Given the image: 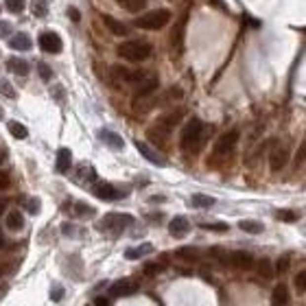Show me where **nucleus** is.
<instances>
[{"mask_svg": "<svg viewBox=\"0 0 306 306\" xmlns=\"http://www.w3.org/2000/svg\"><path fill=\"white\" fill-rule=\"evenodd\" d=\"M295 289H298L300 293H304V291H306V269L295 275Z\"/></svg>", "mask_w": 306, "mask_h": 306, "instance_id": "nucleus-34", "label": "nucleus"}, {"mask_svg": "<svg viewBox=\"0 0 306 306\" xmlns=\"http://www.w3.org/2000/svg\"><path fill=\"white\" fill-rule=\"evenodd\" d=\"M136 149L140 151V155L145 157V160H149L151 164H155V166H164V164H166V160H164V157H162V155H160V153H157V151H153L151 147L147 145V142L138 140V142H136Z\"/></svg>", "mask_w": 306, "mask_h": 306, "instance_id": "nucleus-12", "label": "nucleus"}, {"mask_svg": "<svg viewBox=\"0 0 306 306\" xmlns=\"http://www.w3.org/2000/svg\"><path fill=\"white\" fill-rule=\"evenodd\" d=\"M24 4H27L24 0H4V7H7L11 13H22Z\"/></svg>", "mask_w": 306, "mask_h": 306, "instance_id": "nucleus-32", "label": "nucleus"}, {"mask_svg": "<svg viewBox=\"0 0 306 306\" xmlns=\"http://www.w3.org/2000/svg\"><path fill=\"white\" fill-rule=\"evenodd\" d=\"M7 68L18 76H27L29 75V64L24 59H20V57H9L7 59Z\"/></svg>", "mask_w": 306, "mask_h": 306, "instance_id": "nucleus-19", "label": "nucleus"}, {"mask_svg": "<svg viewBox=\"0 0 306 306\" xmlns=\"http://www.w3.org/2000/svg\"><path fill=\"white\" fill-rule=\"evenodd\" d=\"M9 46L13 50H31V38L27 33H15L11 39H9Z\"/></svg>", "mask_w": 306, "mask_h": 306, "instance_id": "nucleus-21", "label": "nucleus"}, {"mask_svg": "<svg viewBox=\"0 0 306 306\" xmlns=\"http://www.w3.org/2000/svg\"><path fill=\"white\" fill-rule=\"evenodd\" d=\"M31 11L35 18H46L48 13V0H31Z\"/></svg>", "mask_w": 306, "mask_h": 306, "instance_id": "nucleus-28", "label": "nucleus"}, {"mask_svg": "<svg viewBox=\"0 0 306 306\" xmlns=\"http://www.w3.org/2000/svg\"><path fill=\"white\" fill-rule=\"evenodd\" d=\"M7 127H9V134H11L13 138H18V140H24V138L29 136V129L18 120H9Z\"/></svg>", "mask_w": 306, "mask_h": 306, "instance_id": "nucleus-25", "label": "nucleus"}, {"mask_svg": "<svg viewBox=\"0 0 306 306\" xmlns=\"http://www.w3.org/2000/svg\"><path fill=\"white\" fill-rule=\"evenodd\" d=\"M206 134H208V127L199 118H191L182 129V138H180L182 149L184 151H197L199 147L203 145V140H206Z\"/></svg>", "mask_w": 306, "mask_h": 306, "instance_id": "nucleus-1", "label": "nucleus"}, {"mask_svg": "<svg viewBox=\"0 0 306 306\" xmlns=\"http://www.w3.org/2000/svg\"><path fill=\"white\" fill-rule=\"evenodd\" d=\"M2 271H4V269H2V267H0V275H2Z\"/></svg>", "mask_w": 306, "mask_h": 306, "instance_id": "nucleus-53", "label": "nucleus"}, {"mask_svg": "<svg viewBox=\"0 0 306 306\" xmlns=\"http://www.w3.org/2000/svg\"><path fill=\"white\" fill-rule=\"evenodd\" d=\"M287 162H289V149L284 145H280V142H275L271 151H269V168L271 171H282Z\"/></svg>", "mask_w": 306, "mask_h": 306, "instance_id": "nucleus-8", "label": "nucleus"}, {"mask_svg": "<svg viewBox=\"0 0 306 306\" xmlns=\"http://www.w3.org/2000/svg\"><path fill=\"white\" fill-rule=\"evenodd\" d=\"M228 263L232 265V267H236V269H252L254 267V258H252V254H247V252H234V254H230Z\"/></svg>", "mask_w": 306, "mask_h": 306, "instance_id": "nucleus-14", "label": "nucleus"}, {"mask_svg": "<svg viewBox=\"0 0 306 306\" xmlns=\"http://www.w3.org/2000/svg\"><path fill=\"white\" fill-rule=\"evenodd\" d=\"M2 245H4V238H2V234H0V247H2Z\"/></svg>", "mask_w": 306, "mask_h": 306, "instance_id": "nucleus-49", "label": "nucleus"}, {"mask_svg": "<svg viewBox=\"0 0 306 306\" xmlns=\"http://www.w3.org/2000/svg\"><path fill=\"white\" fill-rule=\"evenodd\" d=\"M256 271H258V275H260V278H271L275 269H273L271 260H267V258H260L258 263H256Z\"/></svg>", "mask_w": 306, "mask_h": 306, "instance_id": "nucleus-27", "label": "nucleus"}, {"mask_svg": "<svg viewBox=\"0 0 306 306\" xmlns=\"http://www.w3.org/2000/svg\"><path fill=\"white\" fill-rule=\"evenodd\" d=\"M168 20H171V11L168 9H155V11H149L145 15H138L134 20V24L138 29L145 31H160L162 27H166Z\"/></svg>", "mask_w": 306, "mask_h": 306, "instance_id": "nucleus-3", "label": "nucleus"}, {"mask_svg": "<svg viewBox=\"0 0 306 306\" xmlns=\"http://www.w3.org/2000/svg\"><path fill=\"white\" fill-rule=\"evenodd\" d=\"M0 94H4L7 99H15V90L11 88V83H9L7 79L0 81Z\"/></svg>", "mask_w": 306, "mask_h": 306, "instance_id": "nucleus-33", "label": "nucleus"}, {"mask_svg": "<svg viewBox=\"0 0 306 306\" xmlns=\"http://www.w3.org/2000/svg\"><path fill=\"white\" fill-rule=\"evenodd\" d=\"M136 289H138V284L134 280H118V282H114L110 287V295L112 298H125V295L136 293Z\"/></svg>", "mask_w": 306, "mask_h": 306, "instance_id": "nucleus-11", "label": "nucleus"}, {"mask_svg": "<svg viewBox=\"0 0 306 306\" xmlns=\"http://www.w3.org/2000/svg\"><path fill=\"white\" fill-rule=\"evenodd\" d=\"M289 265H291L289 256H280V258H278V263H275V273H284V271L289 269Z\"/></svg>", "mask_w": 306, "mask_h": 306, "instance_id": "nucleus-35", "label": "nucleus"}, {"mask_svg": "<svg viewBox=\"0 0 306 306\" xmlns=\"http://www.w3.org/2000/svg\"><path fill=\"white\" fill-rule=\"evenodd\" d=\"M177 258L188 260V263H195V260H199V252L195 247H180L177 249Z\"/></svg>", "mask_w": 306, "mask_h": 306, "instance_id": "nucleus-29", "label": "nucleus"}, {"mask_svg": "<svg viewBox=\"0 0 306 306\" xmlns=\"http://www.w3.org/2000/svg\"><path fill=\"white\" fill-rule=\"evenodd\" d=\"M2 212H4V201L0 199V214H2Z\"/></svg>", "mask_w": 306, "mask_h": 306, "instance_id": "nucleus-48", "label": "nucleus"}, {"mask_svg": "<svg viewBox=\"0 0 306 306\" xmlns=\"http://www.w3.org/2000/svg\"><path fill=\"white\" fill-rule=\"evenodd\" d=\"M157 271H162L160 265H147V267H145V273L147 275H155Z\"/></svg>", "mask_w": 306, "mask_h": 306, "instance_id": "nucleus-43", "label": "nucleus"}, {"mask_svg": "<svg viewBox=\"0 0 306 306\" xmlns=\"http://www.w3.org/2000/svg\"><path fill=\"white\" fill-rule=\"evenodd\" d=\"M7 186H9V175H7V173L0 171V191H4Z\"/></svg>", "mask_w": 306, "mask_h": 306, "instance_id": "nucleus-45", "label": "nucleus"}, {"mask_svg": "<svg viewBox=\"0 0 306 306\" xmlns=\"http://www.w3.org/2000/svg\"><path fill=\"white\" fill-rule=\"evenodd\" d=\"M278 219H280V221L293 223V221H298V214H295V212H291V210H280V212H278Z\"/></svg>", "mask_w": 306, "mask_h": 306, "instance_id": "nucleus-36", "label": "nucleus"}, {"mask_svg": "<svg viewBox=\"0 0 306 306\" xmlns=\"http://www.w3.org/2000/svg\"><path fill=\"white\" fill-rule=\"evenodd\" d=\"M11 31H13L11 22H4V20H0V38H9V35H11Z\"/></svg>", "mask_w": 306, "mask_h": 306, "instance_id": "nucleus-39", "label": "nucleus"}, {"mask_svg": "<svg viewBox=\"0 0 306 306\" xmlns=\"http://www.w3.org/2000/svg\"><path fill=\"white\" fill-rule=\"evenodd\" d=\"M182 116H184V110L180 107V110H173V112H168V114L160 116L155 125L160 127V129H164L166 134H171V131H173V127H177V122L182 120Z\"/></svg>", "mask_w": 306, "mask_h": 306, "instance_id": "nucleus-10", "label": "nucleus"}, {"mask_svg": "<svg viewBox=\"0 0 306 306\" xmlns=\"http://www.w3.org/2000/svg\"><path fill=\"white\" fill-rule=\"evenodd\" d=\"M61 298H64V289H61V287H53V289H50V300H53V302H59Z\"/></svg>", "mask_w": 306, "mask_h": 306, "instance_id": "nucleus-40", "label": "nucleus"}, {"mask_svg": "<svg viewBox=\"0 0 306 306\" xmlns=\"http://www.w3.org/2000/svg\"><path fill=\"white\" fill-rule=\"evenodd\" d=\"M7 228L13 230V232L22 230V228H24V217H22V212H20V210H11V212H9V214H7Z\"/></svg>", "mask_w": 306, "mask_h": 306, "instance_id": "nucleus-23", "label": "nucleus"}, {"mask_svg": "<svg viewBox=\"0 0 306 306\" xmlns=\"http://www.w3.org/2000/svg\"><path fill=\"white\" fill-rule=\"evenodd\" d=\"M157 90V76L155 75H149L147 73V76L140 81V85L136 88V92H138V96H149L151 92H155Z\"/></svg>", "mask_w": 306, "mask_h": 306, "instance_id": "nucleus-15", "label": "nucleus"}, {"mask_svg": "<svg viewBox=\"0 0 306 306\" xmlns=\"http://www.w3.org/2000/svg\"><path fill=\"white\" fill-rule=\"evenodd\" d=\"M210 254H212L214 258H219V260H226V263H228V254L223 252L221 247H212V249H210Z\"/></svg>", "mask_w": 306, "mask_h": 306, "instance_id": "nucleus-42", "label": "nucleus"}, {"mask_svg": "<svg viewBox=\"0 0 306 306\" xmlns=\"http://www.w3.org/2000/svg\"><path fill=\"white\" fill-rule=\"evenodd\" d=\"M116 2H118V7H122L125 11L138 13V11H142V9H145L147 0H116Z\"/></svg>", "mask_w": 306, "mask_h": 306, "instance_id": "nucleus-24", "label": "nucleus"}, {"mask_svg": "<svg viewBox=\"0 0 306 306\" xmlns=\"http://www.w3.org/2000/svg\"><path fill=\"white\" fill-rule=\"evenodd\" d=\"M4 160V153H0V162H2Z\"/></svg>", "mask_w": 306, "mask_h": 306, "instance_id": "nucleus-52", "label": "nucleus"}, {"mask_svg": "<svg viewBox=\"0 0 306 306\" xmlns=\"http://www.w3.org/2000/svg\"><path fill=\"white\" fill-rule=\"evenodd\" d=\"M24 206H27V210H29L31 214H38V212H39V201H38L35 197L27 199V201H24Z\"/></svg>", "mask_w": 306, "mask_h": 306, "instance_id": "nucleus-38", "label": "nucleus"}, {"mask_svg": "<svg viewBox=\"0 0 306 306\" xmlns=\"http://www.w3.org/2000/svg\"><path fill=\"white\" fill-rule=\"evenodd\" d=\"M73 166V153L70 149H59L57 151V162H55V168H57L59 173H68V168Z\"/></svg>", "mask_w": 306, "mask_h": 306, "instance_id": "nucleus-17", "label": "nucleus"}, {"mask_svg": "<svg viewBox=\"0 0 306 306\" xmlns=\"http://www.w3.org/2000/svg\"><path fill=\"white\" fill-rule=\"evenodd\" d=\"M94 306H110V300H107V298H96Z\"/></svg>", "mask_w": 306, "mask_h": 306, "instance_id": "nucleus-47", "label": "nucleus"}, {"mask_svg": "<svg viewBox=\"0 0 306 306\" xmlns=\"http://www.w3.org/2000/svg\"><path fill=\"white\" fill-rule=\"evenodd\" d=\"M103 24L107 29H110V33H114V35H127L129 33V29H127V24H122L120 20H116V18H112V15H103Z\"/></svg>", "mask_w": 306, "mask_h": 306, "instance_id": "nucleus-18", "label": "nucleus"}, {"mask_svg": "<svg viewBox=\"0 0 306 306\" xmlns=\"http://www.w3.org/2000/svg\"><path fill=\"white\" fill-rule=\"evenodd\" d=\"M289 302V287L287 284H275V289H273V304L275 306H284Z\"/></svg>", "mask_w": 306, "mask_h": 306, "instance_id": "nucleus-22", "label": "nucleus"}, {"mask_svg": "<svg viewBox=\"0 0 306 306\" xmlns=\"http://www.w3.org/2000/svg\"><path fill=\"white\" fill-rule=\"evenodd\" d=\"M236 142H238V131L236 129L226 131V134L217 140V145H214V155H217V157H228L230 153L234 151Z\"/></svg>", "mask_w": 306, "mask_h": 306, "instance_id": "nucleus-6", "label": "nucleus"}, {"mask_svg": "<svg viewBox=\"0 0 306 306\" xmlns=\"http://www.w3.org/2000/svg\"><path fill=\"white\" fill-rule=\"evenodd\" d=\"M73 212L76 214V217H92V214H94V208H90L88 203H83V201H76L75 203V208H73Z\"/></svg>", "mask_w": 306, "mask_h": 306, "instance_id": "nucleus-31", "label": "nucleus"}, {"mask_svg": "<svg viewBox=\"0 0 306 306\" xmlns=\"http://www.w3.org/2000/svg\"><path fill=\"white\" fill-rule=\"evenodd\" d=\"M68 15H70V20H73V22H79V20H81V15H79V11H76L75 7L68 9Z\"/></svg>", "mask_w": 306, "mask_h": 306, "instance_id": "nucleus-46", "label": "nucleus"}, {"mask_svg": "<svg viewBox=\"0 0 306 306\" xmlns=\"http://www.w3.org/2000/svg\"><path fill=\"white\" fill-rule=\"evenodd\" d=\"M188 230H191V223H188L186 217H173L171 223H168V232H171V236H175V238L186 236Z\"/></svg>", "mask_w": 306, "mask_h": 306, "instance_id": "nucleus-13", "label": "nucleus"}, {"mask_svg": "<svg viewBox=\"0 0 306 306\" xmlns=\"http://www.w3.org/2000/svg\"><path fill=\"white\" fill-rule=\"evenodd\" d=\"M151 252H153V245H151V243H142V245H138V247L127 249V252H125V258H127V260H138V258L147 256V254H151Z\"/></svg>", "mask_w": 306, "mask_h": 306, "instance_id": "nucleus-20", "label": "nucleus"}, {"mask_svg": "<svg viewBox=\"0 0 306 306\" xmlns=\"http://www.w3.org/2000/svg\"><path fill=\"white\" fill-rule=\"evenodd\" d=\"M238 228L243 230V232H247V234H260L265 230V226L260 221H252V219H243L241 223H238Z\"/></svg>", "mask_w": 306, "mask_h": 306, "instance_id": "nucleus-26", "label": "nucleus"}, {"mask_svg": "<svg viewBox=\"0 0 306 306\" xmlns=\"http://www.w3.org/2000/svg\"><path fill=\"white\" fill-rule=\"evenodd\" d=\"M298 162H302V164H306V140L302 142V147H300V153H298Z\"/></svg>", "mask_w": 306, "mask_h": 306, "instance_id": "nucleus-44", "label": "nucleus"}, {"mask_svg": "<svg viewBox=\"0 0 306 306\" xmlns=\"http://www.w3.org/2000/svg\"><path fill=\"white\" fill-rule=\"evenodd\" d=\"M201 228H206V230H214V232H228V223H223V221H219V223H203Z\"/></svg>", "mask_w": 306, "mask_h": 306, "instance_id": "nucleus-37", "label": "nucleus"}, {"mask_svg": "<svg viewBox=\"0 0 306 306\" xmlns=\"http://www.w3.org/2000/svg\"><path fill=\"white\" fill-rule=\"evenodd\" d=\"M212 4H221V0H212Z\"/></svg>", "mask_w": 306, "mask_h": 306, "instance_id": "nucleus-50", "label": "nucleus"}, {"mask_svg": "<svg viewBox=\"0 0 306 306\" xmlns=\"http://www.w3.org/2000/svg\"><path fill=\"white\" fill-rule=\"evenodd\" d=\"M101 140L105 142L107 147H112V149H116V151H120L122 147H125V140L118 136V134H114V131H110V129H101Z\"/></svg>", "mask_w": 306, "mask_h": 306, "instance_id": "nucleus-16", "label": "nucleus"}, {"mask_svg": "<svg viewBox=\"0 0 306 306\" xmlns=\"http://www.w3.org/2000/svg\"><path fill=\"white\" fill-rule=\"evenodd\" d=\"M151 44L145 42V39H127V42H122L118 46V55L122 59L127 61H134V64H138V61H145L151 57Z\"/></svg>", "mask_w": 306, "mask_h": 306, "instance_id": "nucleus-2", "label": "nucleus"}, {"mask_svg": "<svg viewBox=\"0 0 306 306\" xmlns=\"http://www.w3.org/2000/svg\"><path fill=\"white\" fill-rule=\"evenodd\" d=\"M191 201L195 208H212L214 206V197H208V195H192Z\"/></svg>", "mask_w": 306, "mask_h": 306, "instance_id": "nucleus-30", "label": "nucleus"}, {"mask_svg": "<svg viewBox=\"0 0 306 306\" xmlns=\"http://www.w3.org/2000/svg\"><path fill=\"white\" fill-rule=\"evenodd\" d=\"M131 223H134V217H131V214L112 212V214H105V217H103V221H101V230H107V232L118 234L125 228H129Z\"/></svg>", "mask_w": 306, "mask_h": 306, "instance_id": "nucleus-4", "label": "nucleus"}, {"mask_svg": "<svg viewBox=\"0 0 306 306\" xmlns=\"http://www.w3.org/2000/svg\"><path fill=\"white\" fill-rule=\"evenodd\" d=\"M92 192H94L99 199H103V201H116V199L122 197V192L118 188H114L112 184L107 182H96L94 186H92Z\"/></svg>", "mask_w": 306, "mask_h": 306, "instance_id": "nucleus-9", "label": "nucleus"}, {"mask_svg": "<svg viewBox=\"0 0 306 306\" xmlns=\"http://www.w3.org/2000/svg\"><path fill=\"white\" fill-rule=\"evenodd\" d=\"M4 118V114H2V110H0V120H2Z\"/></svg>", "mask_w": 306, "mask_h": 306, "instance_id": "nucleus-51", "label": "nucleus"}, {"mask_svg": "<svg viewBox=\"0 0 306 306\" xmlns=\"http://www.w3.org/2000/svg\"><path fill=\"white\" fill-rule=\"evenodd\" d=\"M110 75L114 76L116 81H120V83L134 85V88H138V85H140V81L147 76V73H142V70L125 68V66H112V68H110Z\"/></svg>", "mask_w": 306, "mask_h": 306, "instance_id": "nucleus-5", "label": "nucleus"}, {"mask_svg": "<svg viewBox=\"0 0 306 306\" xmlns=\"http://www.w3.org/2000/svg\"><path fill=\"white\" fill-rule=\"evenodd\" d=\"M38 42H39V48L46 50V53H50V55H57V53H61V48H64L61 38L57 33H53V31H42Z\"/></svg>", "mask_w": 306, "mask_h": 306, "instance_id": "nucleus-7", "label": "nucleus"}, {"mask_svg": "<svg viewBox=\"0 0 306 306\" xmlns=\"http://www.w3.org/2000/svg\"><path fill=\"white\" fill-rule=\"evenodd\" d=\"M39 75H42V79L48 81L50 76H53V70H50V66H46V64H39Z\"/></svg>", "mask_w": 306, "mask_h": 306, "instance_id": "nucleus-41", "label": "nucleus"}]
</instances>
